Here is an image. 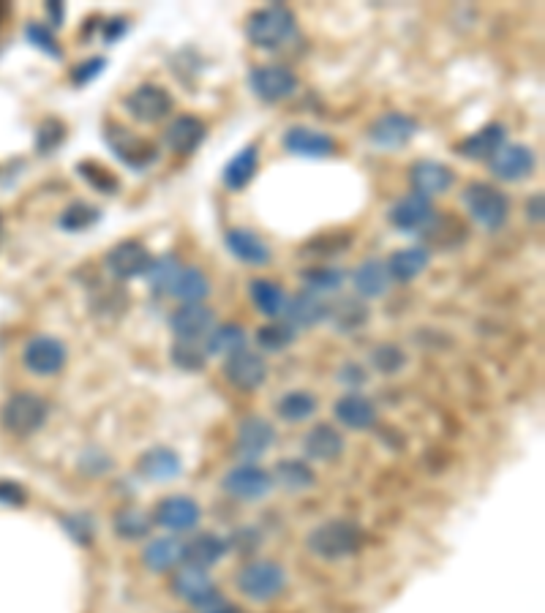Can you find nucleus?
<instances>
[{
    "label": "nucleus",
    "mask_w": 545,
    "mask_h": 613,
    "mask_svg": "<svg viewBox=\"0 0 545 613\" xmlns=\"http://www.w3.org/2000/svg\"><path fill=\"white\" fill-rule=\"evenodd\" d=\"M390 281H393V278L387 273L385 259H366V262H360V265L355 267V273H352V284H355L357 297H366V300L387 295Z\"/></svg>",
    "instance_id": "obj_32"
},
{
    "label": "nucleus",
    "mask_w": 545,
    "mask_h": 613,
    "mask_svg": "<svg viewBox=\"0 0 545 613\" xmlns=\"http://www.w3.org/2000/svg\"><path fill=\"white\" fill-rule=\"evenodd\" d=\"M28 502V494L20 483L11 480H0V505L3 507H22Z\"/></svg>",
    "instance_id": "obj_55"
},
{
    "label": "nucleus",
    "mask_w": 545,
    "mask_h": 613,
    "mask_svg": "<svg viewBox=\"0 0 545 613\" xmlns=\"http://www.w3.org/2000/svg\"><path fill=\"white\" fill-rule=\"evenodd\" d=\"M63 137H66V126L60 120H44L39 131H36V150H39L41 156H47V153L58 148Z\"/></svg>",
    "instance_id": "obj_50"
},
{
    "label": "nucleus",
    "mask_w": 545,
    "mask_h": 613,
    "mask_svg": "<svg viewBox=\"0 0 545 613\" xmlns=\"http://www.w3.org/2000/svg\"><path fill=\"white\" fill-rule=\"evenodd\" d=\"M344 434L338 431L336 426L330 423H317V426L308 428L306 439H303V450L311 461H325V464H333L336 458L344 455Z\"/></svg>",
    "instance_id": "obj_27"
},
{
    "label": "nucleus",
    "mask_w": 545,
    "mask_h": 613,
    "mask_svg": "<svg viewBox=\"0 0 545 613\" xmlns=\"http://www.w3.org/2000/svg\"><path fill=\"white\" fill-rule=\"evenodd\" d=\"M259 169V148L257 145H246L240 148L232 159L227 161V167L221 172V180H224V188L229 191H243V188L254 180Z\"/></svg>",
    "instance_id": "obj_36"
},
{
    "label": "nucleus",
    "mask_w": 545,
    "mask_h": 613,
    "mask_svg": "<svg viewBox=\"0 0 545 613\" xmlns=\"http://www.w3.org/2000/svg\"><path fill=\"white\" fill-rule=\"evenodd\" d=\"M150 262H153V257L139 240H120L104 254V267L109 270V276L118 278V281L145 276Z\"/></svg>",
    "instance_id": "obj_13"
},
{
    "label": "nucleus",
    "mask_w": 545,
    "mask_h": 613,
    "mask_svg": "<svg viewBox=\"0 0 545 613\" xmlns=\"http://www.w3.org/2000/svg\"><path fill=\"white\" fill-rule=\"evenodd\" d=\"M224 246L243 265L265 267L273 259V251H270L268 243L259 238L257 232H251V229H229L227 235H224Z\"/></svg>",
    "instance_id": "obj_24"
},
{
    "label": "nucleus",
    "mask_w": 545,
    "mask_h": 613,
    "mask_svg": "<svg viewBox=\"0 0 545 613\" xmlns=\"http://www.w3.org/2000/svg\"><path fill=\"white\" fill-rule=\"evenodd\" d=\"M169 360H172V366L180 368V371H186V374H199L202 368L208 366L205 349H199L197 344H183V341L172 344V349H169Z\"/></svg>",
    "instance_id": "obj_46"
},
{
    "label": "nucleus",
    "mask_w": 545,
    "mask_h": 613,
    "mask_svg": "<svg viewBox=\"0 0 545 613\" xmlns=\"http://www.w3.org/2000/svg\"><path fill=\"white\" fill-rule=\"evenodd\" d=\"M25 39H28L36 50L44 52L47 58L63 60V47H60V41L55 39L52 28H47L44 22H28V28H25Z\"/></svg>",
    "instance_id": "obj_47"
},
{
    "label": "nucleus",
    "mask_w": 545,
    "mask_h": 613,
    "mask_svg": "<svg viewBox=\"0 0 545 613\" xmlns=\"http://www.w3.org/2000/svg\"><path fill=\"white\" fill-rule=\"evenodd\" d=\"M137 472L150 483H169L183 472V461L172 447H150L139 455Z\"/></svg>",
    "instance_id": "obj_26"
},
{
    "label": "nucleus",
    "mask_w": 545,
    "mask_h": 613,
    "mask_svg": "<svg viewBox=\"0 0 545 613\" xmlns=\"http://www.w3.org/2000/svg\"><path fill=\"white\" fill-rule=\"evenodd\" d=\"M172 104L175 101L169 96V90L156 85V82H142L123 99V107L129 112V118L142 123V126H153V123L169 118Z\"/></svg>",
    "instance_id": "obj_8"
},
{
    "label": "nucleus",
    "mask_w": 545,
    "mask_h": 613,
    "mask_svg": "<svg viewBox=\"0 0 545 613\" xmlns=\"http://www.w3.org/2000/svg\"><path fill=\"white\" fill-rule=\"evenodd\" d=\"M366 543V534L360 524L349 518H330L314 526L306 537V548L325 562H344L349 556L360 554Z\"/></svg>",
    "instance_id": "obj_1"
},
{
    "label": "nucleus",
    "mask_w": 545,
    "mask_h": 613,
    "mask_svg": "<svg viewBox=\"0 0 545 613\" xmlns=\"http://www.w3.org/2000/svg\"><path fill=\"white\" fill-rule=\"evenodd\" d=\"M167 295L180 300L183 306L202 303V300L210 295V278L205 276L199 267H180V273L175 276V281H172Z\"/></svg>",
    "instance_id": "obj_37"
},
{
    "label": "nucleus",
    "mask_w": 545,
    "mask_h": 613,
    "mask_svg": "<svg viewBox=\"0 0 545 613\" xmlns=\"http://www.w3.org/2000/svg\"><path fill=\"white\" fill-rule=\"evenodd\" d=\"M101 208H96V205H90V202H82V199H77V202H71L69 208L63 210L58 216V227L63 229V232H85V229L96 227L101 221Z\"/></svg>",
    "instance_id": "obj_42"
},
{
    "label": "nucleus",
    "mask_w": 545,
    "mask_h": 613,
    "mask_svg": "<svg viewBox=\"0 0 545 613\" xmlns=\"http://www.w3.org/2000/svg\"><path fill=\"white\" fill-rule=\"evenodd\" d=\"M235 584H238V592L248 597L251 603H270L287 589V570L278 562L259 559V562H248L243 570H238Z\"/></svg>",
    "instance_id": "obj_6"
},
{
    "label": "nucleus",
    "mask_w": 545,
    "mask_h": 613,
    "mask_svg": "<svg viewBox=\"0 0 545 613\" xmlns=\"http://www.w3.org/2000/svg\"><path fill=\"white\" fill-rule=\"evenodd\" d=\"M129 30V22L126 20H109L107 25H101V33H104V44H115L118 39L126 36Z\"/></svg>",
    "instance_id": "obj_56"
},
{
    "label": "nucleus",
    "mask_w": 545,
    "mask_h": 613,
    "mask_svg": "<svg viewBox=\"0 0 545 613\" xmlns=\"http://www.w3.org/2000/svg\"><path fill=\"white\" fill-rule=\"evenodd\" d=\"M420 123L407 112H385L368 126V142L379 150H398L417 137Z\"/></svg>",
    "instance_id": "obj_10"
},
{
    "label": "nucleus",
    "mask_w": 545,
    "mask_h": 613,
    "mask_svg": "<svg viewBox=\"0 0 545 613\" xmlns=\"http://www.w3.org/2000/svg\"><path fill=\"white\" fill-rule=\"evenodd\" d=\"M371 366L377 368L379 374L393 376L407 366V355H404V349L396 347V344H379V347L371 352Z\"/></svg>",
    "instance_id": "obj_48"
},
{
    "label": "nucleus",
    "mask_w": 545,
    "mask_h": 613,
    "mask_svg": "<svg viewBox=\"0 0 545 613\" xmlns=\"http://www.w3.org/2000/svg\"><path fill=\"white\" fill-rule=\"evenodd\" d=\"M248 297L257 308L262 317L278 319L284 317V308H287V292L278 281H270V278H254L248 284Z\"/></svg>",
    "instance_id": "obj_34"
},
{
    "label": "nucleus",
    "mask_w": 545,
    "mask_h": 613,
    "mask_svg": "<svg viewBox=\"0 0 545 613\" xmlns=\"http://www.w3.org/2000/svg\"><path fill=\"white\" fill-rule=\"evenodd\" d=\"M77 175H80L93 191L104 194V197H112V194H118L120 191L118 178H115L104 164H99V161H80V164H77Z\"/></svg>",
    "instance_id": "obj_45"
},
{
    "label": "nucleus",
    "mask_w": 545,
    "mask_h": 613,
    "mask_svg": "<svg viewBox=\"0 0 545 613\" xmlns=\"http://www.w3.org/2000/svg\"><path fill=\"white\" fill-rule=\"evenodd\" d=\"M221 488L235 499L243 502H257L262 496H268L273 491V477L268 469H262L259 464H238L235 469H229Z\"/></svg>",
    "instance_id": "obj_15"
},
{
    "label": "nucleus",
    "mask_w": 545,
    "mask_h": 613,
    "mask_svg": "<svg viewBox=\"0 0 545 613\" xmlns=\"http://www.w3.org/2000/svg\"><path fill=\"white\" fill-rule=\"evenodd\" d=\"M295 336H298V330L289 327L287 322H270V325H262L257 330V347L278 355L295 344Z\"/></svg>",
    "instance_id": "obj_43"
},
{
    "label": "nucleus",
    "mask_w": 545,
    "mask_h": 613,
    "mask_svg": "<svg viewBox=\"0 0 545 613\" xmlns=\"http://www.w3.org/2000/svg\"><path fill=\"white\" fill-rule=\"evenodd\" d=\"M333 415L344 428L349 431H371L377 426V406L363 393H347L333 404Z\"/></svg>",
    "instance_id": "obj_22"
},
{
    "label": "nucleus",
    "mask_w": 545,
    "mask_h": 613,
    "mask_svg": "<svg viewBox=\"0 0 545 613\" xmlns=\"http://www.w3.org/2000/svg\"><path fill=\"white\" fill-rule=\"evenodd\" d=\"M535 167H537L535 150L526 148V145H518V142H513V145H502V148L494 153V159L488 161L491 175L499 180H505V183H521V180H526L532 172H535Z\"/></svg>",
    "instance_id": "obj_17"
},
{
    "label": "nucleus",
    "mask_w": 545,
    "mask_h": 613,
    "mask_svg": "<svg viewBox=\"0 0 545 613\" xmlns=\"http://www.w3.org/2000/svg\"><path fill=\"white\" fill-rule=\"evenodd\" d=\"M224 379L235 390H243V393H254L259 387L265 385L268 379V363L259 352H251V349H240L235 355L224 357Z\"/></svg>",
    "instance_id": "obj_12"
},
{
    "label": "nucleus",
    "mask_w": 545,
    "mask_h": 613,
    "mask_svg": "<svg viewBox=\"0 0 545 613\" xmlns=\"http://www.w3.org/2000/svg\"><path fill=\"white\" fill-rule=\"evenodd\" d=\"M104 145L131 172H148L161 156L159 148L150 139L139 137L126 126H120V123H104Z\"/></svg>",
    "instance_id": "obj_5"
},
{
    "label": "nucleus",
    "mask_w": 545,
    "mask_h": 613,
    "mask_svg": "<svg viewBox=\"0 0 545 613\" xmlns=\"http://www.w3.org/2000/svg\"><path fill=\"white\" fill-rule=\"evenodd\" d=\"M112 529L123 540H142L148 537L150 529H153V521H150L148 513H142L139 507H123L118 513L112 515Z\"/></svg>",
    "instance_id": "obj_41"
},
{
    "label": "nucleus",
    "mask_w": 545,
    "mask_h": 613,
    "mask_svg": "<svg viewBox=\"0 0 545 613\" xmlns=\"http://www.w3.org/2000/svg\"><path fill=\"white\" fill-rule=\"evenodd\" d=\"M284 322L295 330H311V327L327 322V303L322 297L311 295V292H298V295L287 297V308H284Z\"/></svg>",
    "instance_id": "obj_25"
},
{
    "label": "nucleus",
    "mask_w": 545,
    "mask_h": 613,
    "mask_svg": "<svg viewBox=\"0 0 545 613\" xmlns=\"http://www.w3.org/2000/svg\"><path fill=\"white\" fill-rule=\"evenodd\" d=\"M69 349L55 336H36L30 338L22 349V363L30 374L36 376H55L66 368Z\"/></svg>",
    "instance_id": "obj_11"
},
{
    "label": "nucleus",
    "mask_w": 545,
    "mask_h": 613,
    "mask_svg": "<svg viewBox=\"0 0 545 613\" xmlns=\"http://www.w3.org/2000/svg\"><path fill=\"white\" fill-rule=\"evenodd\" d=\"M47 14L55 28H63V20H66V6L63 3H47Z\"/></svg>",
    "instance_id": "obj_58"
},
{
    "label": "nucleus",
    "mask_w": 545,
    "mask_h": 613,
    "mask_svg": "<svg viewBox=\"0 0 545 613\" xmlns=\"http://www.w3.org/2000/svg\"><path fill=\"white\" fill-rule=\"evenodd\" d=\"M409 183L415 188L417 197L431 199L453 188V183H456V172L447 167V164H442V161L423 159L415 161L412 169H409Z\"/></svg>",
    "instance_id": "obj_21"
},
{
    "label": "nucleus",
    "mask_w": 545,
    "mask_h": 613,
    "mask_svg": "<svg viewBox=\"0 0 545 613\" xmlns=\"http://www.w3.org/2000/svg\"><path fill=\"white\" fill-rule=\"evenodd\" d=\"M60 526L66 529V534H69L74 543L85 545V548H88V545L93 543V537H96V521H93L88 513L63 515V518H60Z\"/></svg>",
    "instance_id": "obj_49"
},
{
    "label": "nucleus",
    "mask_w": 545,
    "mask_h": 613,
    "mask_svg": "<svg viewBox=\"0 0 545 613\" xmlns=\"http://www.w3.org/2000/svg\"><path fill=\"white\" fill-rule=\"evenodd\" d=\"M336 382L347 387H363L368 382V371L360 363H344L336 371Z\"/></svg>",
    "instance_id": "obj_54"
},
{
    "label": "nucleus",
    "mask_w": 545,
    "mask_h": 613,
    "mask_svg": "<svg viewBox=\"0 0 545 613\" xmlns=\"http://www.w3.org/2000/svg\"><path fill=\"white\" fill-rule=\"evenodd\" d=\"M216 327V311L205 303H189L172 311L169 317V330L172 336L183 344H197L210 336V330Z\"/></svg>",
    "instance_id": "obj_14"
},
{
    "label": "nucleus",
    "mask_w": 545,
    "mask_h": 613,
    "mask_svg": "<svg viewBox=\"0 0 545 613\" xmlns=\"http://www.w3.org/2000/svg\"><path fill=\"white\" fill-rule=\"evenodd\" d=\"M387 218H390L393 229L404 232V235H412V238H428L439 224V213H436L434 202L426 197H417V194L398 199L387 213Z\"/></svg>",
    "instance_id": "obj_7"
},
{
    "label": "nucleus",
    "mask_w": 545,
    "mask_h": 613,
    "mask_svg": "<svg viewBox=\"0 0 545 613\" xmlns=\"http://www.w3.org/2000/svg\"><path fill=\"white\" fill-rule=\"evenodd\" d=\"M502 145H507V129L502 123H488L475 134L461 139L456 145V153L466 161H491Z\"/></svg>",
    "instance_id": "obj_23"
},
{
    "label": "nucleus",
    "mask_w": 545,
    "mask_h": 613,
    "mask_svg": "<svg viewBox=\"0 0 545 613\" xmlns=\"http://www.w3.org/2000/svg\"><path fill=\"white\" fill-rule=\"evenodd\" d=\"M180 259L175 257V254H164V257L153 259L148 267V273H145V278H148L150 289L156 292V295H167L169 287H172V281H175V276L180 273Z\"/></svg>",
    "instance_id": "obj_44"
},
{
    "label": "nucleus",
    "mask_w": 545,
    "mask_h": 613,
    "mask_svg": "<svg viewBox=\"0 0 545 613\" xmlns=\"http://www.w3.org/2000/svg\"><path fill=\"white\" fill-rule=\"evenodd\" d=\"M259 543H262V534L254 529V526H240L238 532L232 534L227 540L229 548H235L238 554H248V551H257Z\"/></svg>",
    "instance_id": "obj_52"
},
{
    "label": "nucleus",
    "mask_w": 545,
    "mask_h": 613,
    "mask_svg": "<svg viewBox=\"0 0 545 613\" xmlns=\"http://www.w3.org/2000/svg\"><path fill=\"white\" fill-rule=\"evenodd\" d=\"M199 613H243L235 603H229L224 594L218 592V589H213V592L202 600V603L197 605Z\"/></svg>",
    "instance_id": "obj_53"
},
{
    "label": "nucleus",
    "mask_w": 545,
    "mask_h": 613,
    "mask_svg": "<svg viewBox=\"0 0 545 613\" xmlns=\"http://www.w3.org/2000/svg\"><path fill=\"white\" fill-rule=\"evenodd\" d=\"M169 589H172V594L178 597V600H183V603H189L197 608L205 597H208L213 589H216V584H213V578H210L208 570H199V567H189V564H183L178 573L172 575V584H169Z\"/></svg>",
    "instance_id": "obj_30"
},
{
    "label": "nucleus",
    "mask_w": 545,
    "mask_h": 613,
    "mask_svg": "<svg viewBox=\"0 0 545 613\" xmlns=\"http://www.w3.org/2000/svg\"><path fill=\"white\" fill-rule=\"evenodd\" d=\"M273 445H276V428H273V423L265 420V417L248 415L238 426L235 453H238L240 461L254 464V461H259Z\"/></svg>",
    "instance_id": "obj_16"
},
{
    "label": "nucleus",
    "mask_w": 545,
    "mask_h": 613,
    "mask_svg": "<svg viewBox=\"0 0 545 613\" xmlns=\"http://www.w3.org/2000/svg\"><path fill=\"white\" fill-rule=\"evenodd\" d=\"M298 30V20L287 6H265V9L254 11L246 20V36L248 41L259 47V50H278L284 47Z\"/></svg>",
    "instance_id": "obj_3"
},
{
    "label": "nucleus",
    "mask_w": 545,
    "mask_h": 613,
    "mask_svg": "<svg viewBox=\"0 0 545 613\" xmlns=\"http://www.w3.org/2000/svg\"><path fill=\"white\" fill-rule=\"evenodd\" d=\"M300 278H303V287H306V292L322 297V295H336L338 289L344 287L347 273H344L341 267H333V265H314V267H308V270H303Z\"/></svg>",
    "instance_id": "obj_40"
},
{
    "label": "nucleus",
    "mask_w": 545,
    "mask_h": 613,
    "mask_svg": "<svg viewBox=\"0 0 545 613\" xmlns=\"http://www.w3.org/2000/svg\"><path fill=\"white\" fill-rule=\"evenodd\" d=\"M281 145L289 156L298 159H330L336 153V139L311 126H289L281 137Z\"/></svg>",
    "instance_id": "obj_19"
},
{
    "label": "nucleus",
    "mask_w": 545,
    "mask_h": 613,
    "mask_svg": "<svg viewBox=\"0 0 545 613\" xmlns=\"http://www.w3.org/2000/svg\"><path fill=\"white\" fill-rule=\"evenodd\" d=\"M270 477H273V485L284 488L289 494H306L317 485V472L311 469L308 461H300V458H281Z\"/></svg>",
    "instance_id": "obj_31"
},
{
    "label": "nucleus",
    "mask_w": 545,
    "mask_h": 613,
    "mask_svg": "<svg viewBox=\"0 0 545 613\" xmlns=\"http://www.w3.org/2000/svg\"><path fill=\"white\" fill-rule=\"evenodd\" d=\"M298 77L287 66H257L248 74V88L265 104H278V101L292 99L298 93Z\"/></svg>",
    "instance_id": "obj_9"
},
{
    "label": "nucleus",
    "mask_w": 545,
    "mask_h": 613,
    "mask_svg": "<svg viewBox=\"0 0 545 613\" xmlns=\"http://www.w3.org/2000/svg\"><path fill=\"white\" fill-rule=\"evenodd\" d=\"M317 396L308 390H289L278 398L276 412L284 423H306L317 415Z\"/></svg>",
    "instance_id": "obj_39"
},
{
    "label": "nucleus",
    "mask_w": 545,
    "mask_h": 613,
    "mask_svg": "<svg viewBox=\"0 0 545 613\" xmlns=\"http://www.w3.org/2000/svg\"><path fill=\"white\" fill-rule=\"evenodd\" d=\"M205 137H208L205 120L197 115H178L164 131V148L175 156H191V153H197Z\"/></svg>",
    "instance_id": "obj_20"
},
{
    "label": "nucleus",
    "mask_w": 545,
    "mask_h": 613,
    "mask_svg": "<svg viewBox=\"0 0 545 613\" xmlns=\"http://www.w3.org/2000/svg\"><path fill=\"white\" fill-rule=\"evenodd\" d=\"M199 518H202L199 505L191 496L183 494H172L167 499H161L159 505H156V515H153V521L172 534L194 532L199 526Z\"/></svg>",
    "instance_id": "obj_18"
},
{
    "label": "nucleus",
    "mask_w": 545,
    "mask_h": 613,
    "mask_svg": "<svg viewBox=\"0 0 545 613\" xmlns=\"http://www.w3.org/2000/svg\"><path fill=\"white\" fill-rule=\"evenodd\" d=\"M371 308L360 297H338L336 303H327V322L341 336H352L360 327L368 325Z\"/></svg>",
    "instance_id": "obj_28"
},
{
    "label": "nucleus",
    "mask_w": 545,
    "mask_h": 613,
    "mask_svg": "<svg viewBox=\"0 0 545 613\" xmlns=\"http://www.w3.org/2000/svg\"><path fill=\"white\" fill-rule=\"evenodd\" d=\"M246 330L235 322L229 325H216L210 330V336L205 338V355L208 357H229L246 349Z\"/></svg>",
    "instance_id": "obj_38"
},
{
    "label": "nucleus",
    "mask_w": 545,
    "mask_h": 613,
    "mask_svg": "<svg viewBox=\"0 0 545 613\" xmlns=\"http://www.w3.org/2000/svg\"><path fill=\"white\" fill-rule=\"evenodd\" d=\"M543 218H545L543 194L529 197V202H526V221H529V224H543Z\"/></svg>",
    "instance_id": "obj_57"
},
{
    "label": "nucleus",
    "mask_w": 545,
    "mask_h": 613,
    "mask_svg": "<svg viewBox=\"0 0 545 613\" xmlns=\"http://www.w3.org/2000/svg\"><path fill=\"white\" fill-rule=\"evenodd\" d=\"M142 564L150 573H169L172 567L183 564V543L178 537H156L142 548Z\"/></svg>",
    "instance_id": "obj_35"
},
{
    "label": "nucleus",
    "mask_w": 545,
    "mask_h": 613,
    "mask_svg": "<svg viewBox=\"0 0 545 613\" xmlns=\"http://www.w3.org/2000/svg\"><path fill=\"white\" fill-rule=\"evenodd\" d=\"M227 551L229 545L224 537H218L213 532H199L191 537L189 543H183V564L199 567V570H210V567H216L227 556Z\"/></svg>",
    "instance_id": "obj_29"
},
{
    "label": "nucleus",
    "mask_w": 545,
    "mask_h": 613,
    "mask_svg": "<svg viewBox=\"0 0 545 613\" xmlns=\"http://www.w3.org/2000/svg\"><path fill=\"white\" fill-rule=\"evenodd\" d=\"M466 213L472 216L475 224H480L488 232H499L507 224L510 216V199L502 188L491 186V183H469L461 194Z\"/></svg>",
    "instance_id": "obj_4"
},
{
    "label": "nucleus",
    "mask_w": 545,
    "mask_h": 613,
    "mask_svg": "<svg viewBox=\"0 0 545 613\" xmlns=\"http://www.w3.org/2000/svg\"><path fill=\"white\" fill-rule=\"evenodd\" d=\"M47 417H50V404L39 393H30V390L14 393L0 406V426H3V431L11 436H20V439L41 431L44 423H47Z\"/></svg>",
    "instance_id": "obj_2"
},
{
    "label": "nucleus",
    "mask_w": 545,
    "mask_h": 613,
    "mask_svg": "<svg viewBox=\"0 0 545 613\" xmlns=\"http://www.w3.org/2000/svg\"><path fill=\"white\" fill-rule=\"evenodd\" d=\"M104 69H107V58L82 60L80 66L71 71V82H74V85H90L96 77L104 74Z\"/></svg>",
    "instance_id": "obj_51"
},
{
    "label": "nucleus",
    "mask_w": 545,
    "mask_h": 613,
    "mask_svg": "<svg viewBox=\"0 0 545 613\" xmlns=\"http://www.w3.org/2000/svg\"><path fill=\"white\" fill-rule=\"evenodd\" d=\"M431 262V254H428L426 246H409V248H398L390 254V259H385L387 273L393 281H401V284H409L415 281L423 270Z\"/></svg>",
    "instance_id": "obj_33"
}]
</instances>
